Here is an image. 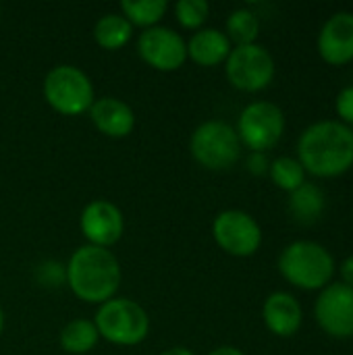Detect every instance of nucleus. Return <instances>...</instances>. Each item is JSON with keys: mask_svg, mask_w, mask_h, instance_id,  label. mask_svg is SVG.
Instances as JSON below:
<instances>
[{"mask_svg": "<svg viewBox=\"0 0 353 355\" xmlns=\"http://www.w3.org/2000/svg\"><path fill=\"white\" fill-rule=\"evenodd\" d=\"M298 160L306 173L331 179L353 166V129L341 121H316L298 139Z\"/></svg>", "mask_w": 353, "mask_h": 355, "instance_id": "obj_1", "label": "nucleus"}, {"mask_svg": "<svg viewBox=\"0 0 353 355\" xmlns=\"http://www.w3.org/2000/svg\"><path fill=\"white\" fill-rule=\"evenodd\" d=\"M67 285L71 293L83 302L102 306L117 297L123 270L119 258L112 254V250L96 248V245H79L69 262L64 264Z\"/></svg>", "mask_w": 353, "mask_h": 355, "instance_id": "obj_2", "label": "nucleus"}, {"mask_svg": "<svg viewBox=\"0 0 353 355\" xmlns=\"http://www.w3.org/2000/svg\"><path fill=\"white\" fill-rule=\"evenodd\" d=\"M335 266L333 254L322 243L310 239H298L285 245L277 262L281 277L304 291H320L331 285Z\"/></svg>", "mask_w": 353, "mask_h": 355, "instance_id": "obj_3", "label": "nucleus"}, {"mask_svg": "<svg viewBox=\"0 0 353 355\" xmlns=\"http://www.w3.org/2000/svg\"><path fill=\"white\" fill-rule=\"evenodd\" d=\"M46 104L62 116H79L89 112L96 102V89L85 71L75 64L52 67L42 83Z\"/></svg>", "mask_w": 353, "mask_h": 355, "instance_id": "obj_4", "label": "nucleus"}, {"mask_svg": "<svg viewBox=\"0 0 353 355\" xmlns=\"http://www.w3.org/2000/svg\"><path fill=\"white\" fill-rule=\"evenodd\" d=\"M94 324L100 339L119 347H135L150 335L148 312L129 297H112L98 306Z\"/></svg>", "mask_w": 353, "mask_h": 355, "instance_id": "obj_5", "label": "nucleus"}, {"mask_svg": "<svg viewBox=\"0 0 353 355\" xmlns=\"http://www.w3.org/2000/svg\"><path fill=\"white\" fill-rule=\"evenodd\" d=\"M191 158L206 171H227L241 156V141L227 121H204L189 137Z\"/></svg>", "mask_w": 353, "mask_h": 355, "instance_id": "obj_6", "label": "nucleus"}, {"mask_svg": "<svg viewBox=\"0 0 353 355\" xmlns=\"http://www.w3.org/2000/svg\"><path fill=\"white\" fill-rule=\"evenodd\" d=\"M277 73V64L273 54L262 44H248V46H233L229 58L225 60V75L227 81L248 94H256L266 89Z\"/></svg>", "mask_w": 353, "mask_h": 355, "instance_id": "obj_7", "label": "nucleus"}, {"mask_svg": "<svg viewBox=\"0 0 353 355\" xmlns=\"http://www.w3.org/2000/svg\"><path fill=\"white\" fill-rule=\"evenodd\" d=\"M285 112L266 100H258L248 104L237 119V135L241 146L252 152H264L275 148L285 133Z\"/></svg>", "mask_w": 353, "mask_h": 355, "instance_id": "obj_8", "label": "nucleus"}, {"mask_svg": "<svg viewBox=\"0 0 353 355\" xmlns=\"http://www.w3.org/2000/svg\"><path fill=\"white\" fill-rule=\"evenodd\" d=\"M212 239L225 254L233 258H250L262 245V229L250 212L229 208L214 216Z\"/></svg>", "mask_w": 353, "mask_h": 355, "instance_id": "obj_9", "label": "nucleus"}, {"mask_svg": "<svg viewBox=\"0 0 353 355\" xmlns=\"http://www.w3.org/2000/svg\"><path fill=\"white\" fill-rule=\"evenodd\" d=\"M137 54L154 71L173 73L187 62V42L179 31L156 25L139 33Z\"/></svg>", "mask_w": 353, "mask_h": 355, "instance_id": "obj_10", "label": "nucleus"}, {"mask_svg": "<svg viewBox=\"0 0 353 355\" xmlns=\"http://www.w3.org/2000/svg\"><path fill=\"white\" fill-rule=\"evenodd\" d=\"M314 318L322 333L333 339L353 337V289L343 283H331L320 289L314 304Z\"/></svg>", "mask_w": 353, "mask_h": 355, "instance_id": "obj_11", "label": "nucleus"}, {"mask_svg": "<svg viewBox=\"0 0 353 355\" xmlns=\"http://www.w3.org/2000/svg\"><path fill=\"white\" fill-rule=\"evenodd\" d=\"M79 231L87 245L110 250L125 233V216L110 200H92L79 214Z\"/></svg>", "mask_w": 353, "mask_h": 355, "instance_id": "obj_12", "label": "nucleus"}, {"mask_svg": "<svg viewBox=\"0 0 353 355\" xmlns=\"http://www.w3.org/2000/svg\"><path fill=\"white\" fill-rule=\"evenodd\" d=\"M316 48L331 67H343L353 60V12L339 10L331 15L318 31Z\"/></svg>", "mask_w": 353, "mask_h": 355, "instance_id": "obj_13", "label": "nucleus"}, {"mask_svg": "<svg viewBox=\"0 0 353 355\" xmlns=\"http://www.w3.org/2000/svg\"><path fill=\"white\" fill-rule=\"evenodd\" d=\"M87 114H89L94 127L110 139L129 137L135 129L133 108L125 100L114 98V96L96 98V102L92 104Z\"/></svg>", "mask_w": 353, "mask_h": 355, "instance_id": "obj_14", "label": "nucleus"}, {"mask_svg": "<svg viewBox=\"0 0 353 355\" xmlns=\"http://www.w3.org/2000/svg\"><path fill=\"white\" fill-rule=\"evenodd\" d=\"M262 320L275 337L289 339L302 329L304 310L295 295L287 291H275L262 304Z\"/></svg>", "mask_w": 353, "mask_h": 355, "instance_id": "obj_15", "label": "nucleus"}, {"mask_svg": "<svg viewBox=\"0 0 353 355\" xmlns=\"http://www.w3.org/2000/svg\"><path fill=\"white\" fill-rule=\"evenodd\" d=\"M233 50L227 33L216 27H202L191 33L187 40V60H193L200 67H218L225 64Z\"/></svg>", "mask_w": 353, "mask_h": 355, "instance_id": "obj_16", "label": "nucleus"}, {"mask_svg": "<svg viewBox=\"0 0 353 355\" xmlns=\"http://www.w3.org/2000/svg\"><path fill=\"white\" fill-rule=\"evenodd\" d=\"M289 212L291 216L302 223V225H312L316 223L325 208H327V196L325 191L316 185V183H304L302 187H298L295 191L289 193Z\"/></svg>", "mask_w": 353, "mask_h": 355, "instance_id": "obj_17", "label": "nucleus"}, {"mask_svg": "<svg viewBox=\"0 0 353 355\" xmlns=\"http://www.w3.org/2000/svg\"><path fill=\"white\" fill-rule=\"evenodd\" d=\"M133 37V25L121 12H106L94 25V42L102 50H121Z\"/></svg>", "mask_w": 353, "mask_h": 355, "instance_id": "obj_18", "label": "nucleus"}, {"mask_svg": "<svg viewBox=\"0 0 353 355\" xmlns=\"http://www.w3.org/2000/svg\"><path fill=\"white\" fill-rule=\"evenodd\" d=\"M98 341H100V335H98L94 320H85V318H75L67 322L58 335V343L62 352L71 355L89 354L98 345Z\"/></svg>", "mask_w": 353, "mask_h": 355, "instance_id": "obj_19", "label": "nucleus"}, {"mask_svg": "<svg viewBox=\"0 0 353 355\" xmlns=\"http://www.w3.org/2000/svg\"><path fill=\"white\" fill-rule=\"evenodd\" d=\"M169 10L166 0H123L121 15L133 25L141 29H150L160 25Z\"/></svg>", "mask_w": 353, "mask_h": 355, "instance_id": "obj_20", "label": "nucleus"}, {"mask_svg": "<svg viewBox=\"0 0 353 355\" xmlns=\"http://www.w3.org/2000/svg\"><path fill=\"white\" fill-rule=\"evenodd\" d=\"M225 33L229 37V42L233 46H248V44H256L258 35H260V19L252 8H235L229 17H227V25H225Z\"/></svg>", "mask_w": 353, "mask_h": 355, "instance_id": "obj_21", "label": "nucleus"}, {"mask_svg": "<svg viewBox=\"0 0 353 355\" xmlns=\"http://www.w3.org/2000/svg\"><path fill=\"white\" fill-rule=\"evenodd\" d=\"M268 175H270V181L279 189L291 193V191H295L298 187H302L306 183V175L308 173L304 171V166L300 164L298 158H293V156H279V158H275L270 162Z\"/></svg>", "mask_w": 353, "mask_h": 355, "instance_id": "obj_22", "label": "nucleus"}, {"mask_svg": "<svg viewBox=\"0 0 353 355\" xmlns=\"http://www.w3.org/2000/svg\"><path fill=\"white\" fill-rule=\"evenodd\" d=\"M210 17V4L206 0H179L175 4V19L183 29L198 31Z\"/></svg>", "mask_w": 353, "mask_h": 355, "instance_id": "obj_23", "label": "nucleus"}, {"mask_svg": "<svg viewBox=\"0 0 353 355\" xmlns=\"http://www.w3.org/2000/svg\"><path fill=\"white\" fill-rule=\"evenodd\" d=\"M35 279L40 281V285L44 287H60L67 283V275H64V264L56 262V260H46L35 268Z\"/></svg>", "mask_w": 353, "mask_h": 355, "instance_id": "obj_24", "label": "nucleus"}, {"mask_svg": "<svg viewBox=\"0 0 353 355\" xmlns=\"http://www.w3.org/2000/svg\"><path fill=\"white\" fill-rule=\"evenodd\" d=\"M335 110H337V116L343 125H353V85L343 87L339 94H337V100H335Z\"/></svg>", "mask_w": 353, "mask_h": 355, "instance_id": "obj_25", "label": "nucleus"}, {"mask_svg": "<svg viewBox=\"0 0 353 355\" xmlns=\"http://www.w3.org/2000/svg\"><path fill=\"white\" fill-rule=\"evenodd\" d=\"M268 166H270V160L266 158L264 152H252L250 158H248V171L252 175H268Z\"/></svg>", "mask_w": 353, "mask_h": 355, "instance_id": "obj_26", "label": "nucleus"}, {"mask_svg": "<svg viewBox=\"0 0 353 355\" xmlns=\"http://www.w3.org/2000/svg\"><path fill=\"white\" fill-rule=\"evenodd\" d=\"M339 272H341V283L353 289V254L343 260V264H341Z\"/></svg>", "mask_w": 353, "mask_h": 355, "instance_id": "obj_27", "label": "nucleus"}, {"mask_svg": "<svg viewBox=\"0 0 353 355\" xmlns=\"http://www.w3.org/2000/svg\"><path fill=\"white\" fill-rule=\"evenodd\" d=\"M208 355H246L239 347H233V345H221V347H214Z\"/></svg>", "mask_w": 353, "mask_h": 355, "instance_id": "obj_28", "label": "nucleus"}, {"mask_svg": "<svg viewBox=\"0 0 353 355\" xmlns=\"http://www.w3.org/2000/svg\"><path fill=\"white\" fill-rule=\"evenodd\" d=\"M160 355H196L189 347H181V345H177V347H169V349H164Z\"/></svg>", "mask_w": 353, "mask_h": 355, "instance_id": "obj_29", "label": "nucleus"}, {"mask_svg": "<svg viewBox=\"0 0 353 355\" xmlns=\"http://www.w3.org/2000/svg\"><path fill=\"white\" fill-rule=\"evenodd\" d=\"M4 333V312H2V306H0V337Z\"/></svg>", "mask_w": 353, "mask_h": 355, "instance_id": "obj_30", "label": "nucleus"}, {"mask_svg": "<svg viewBox=\"0 0 353 355\" xmlns=\"http://www.w3.org/2000/svg\"><path fill=\"white\" fill-rule=\"evenodd\" d=\"M0 17H2V6H0Z\"/></svg>", "mask_w": 353, "mask_h": 355, "instance_id": "obj_31", "label": "nucleus"}]
</instances>
